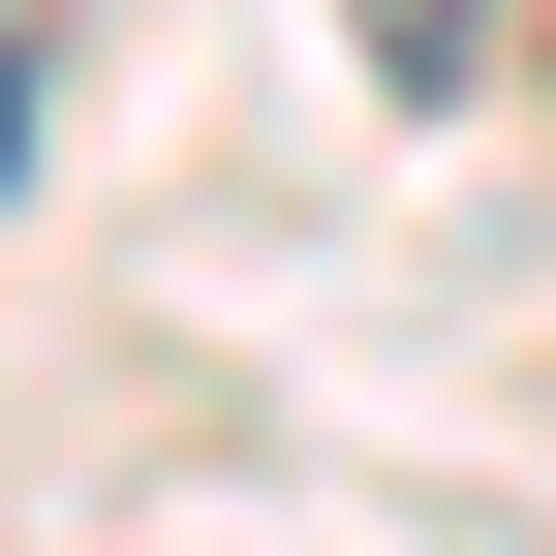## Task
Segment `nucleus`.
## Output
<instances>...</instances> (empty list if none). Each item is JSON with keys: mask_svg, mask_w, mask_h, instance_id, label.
<instances>
[{"mask_svg": "<svg viewBox=\"0 0 556 556\" xmlns=\"http://www.w3.org/2000/svg\"><path fill=\"white\" fill-rule=\"evenodd\" d=\"M340 31H371V93H464V62H495L526 0H340Z\"/></svg>", "mask_w": 556, "mask_h": 556, "instance_id": "nucleus-1", "label": "nucleus"}]
</instances>
